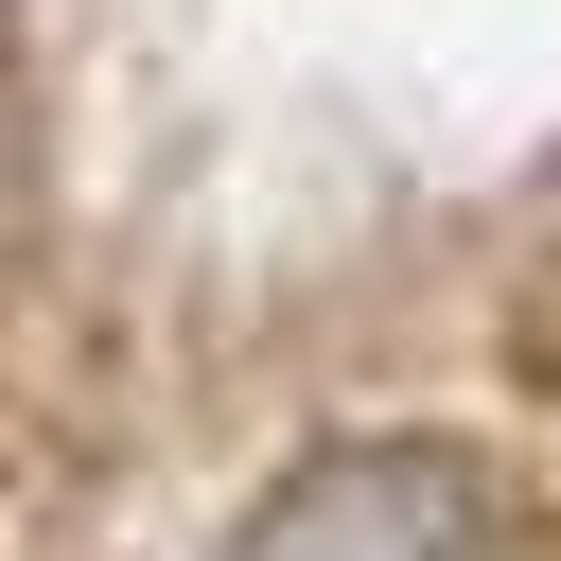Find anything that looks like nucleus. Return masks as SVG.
Instances as JSON below:
<instances>
[{"mask_svg":"<svg viewBox=\"0 0 561 561\" xmlns=\"http://www.w3.org/2000/svg\"><path fill=\"white\" fill-rule=\"evenodd\" d=\"M228 561H491V473L456 438H333L245 508Z\"/></svg>","mask_w":561,"mask_h":561,"instance_id":"f257e3e1","label":"nucleus"}]
</instances>
